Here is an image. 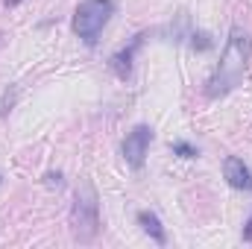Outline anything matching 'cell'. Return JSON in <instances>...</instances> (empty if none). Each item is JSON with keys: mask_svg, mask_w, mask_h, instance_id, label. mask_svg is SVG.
<instances>
[{"mask_svg": "<svg viewBox=\"0 0 252 249\" xmlns=\"http://www.w3.org/2000/svg\"><path fill=\"white\" fill-rule=\"evenodd\" d=\"M250 59H252L250 32L241 30V27H232L229 30V38H226V47L220 53V62H217L214 73L205 82V97L208 100H220L229 91H235L244 82V73L250 67Z\"/></svg>", "mask_w": 252, "mask_h": 249, "instance_id": "6da1fadb", "label": "cell"}, {"mask_svg": "<svg viewBox=\"0 0 252 249\" xmlns=\"http://www.w3.org/2000/svg\"><path fill=\"white\" fill-rule=\"evenodd\" d=\"M70 232L79 244H91L100 232V196L88 179H79L70 205Z\"/></svg>", "mask_w": 252, "mask_h": 249, "instance_id": "7a4b0ae2", "label": "cell"}, {"mask_svg": "<svg viewBox=\"0 0 252 249\" xmlns=\"http://www.w3.org/2000/svg\"><path fill=\"white\" fill-rule=\"evenodd\" d=\"M115 15V0H82L73 12V21H70V30L73 35H79L88 47L97 44L100 32L106 30V24L112 21Z\"/></svg>", "mask_w": 252, "mask_h": 249, "instance_id": "3957f363", "label": "cell"}, {"mask_svg": "<svg viewBox=\"0 0 252 249\" xmlns=\"http://www.w3.org/2000/svg\"><path fill=\"white\" fill-rule=\"evenodd\" d=\"M15 103H18V85H9L3 91V97H0V118H9V112L15 109Z\"/></svg>", "mask_w": 252, "mask_h": 249, "instance_id": "9c48e42d", "label": "cell"}, {"mask_svg": "<svg viewBox=\"0 0 252 249\" xmlns=\"http://www.w3.org/2000/svg\"><path fill=\"white\" fill-rule=\"evenodd\" d=\"M244 241H250L252 244V217L247 220V226H244Z\"/></svg>", "mask_w": 252, "mask_h": 249, "instance_id": "7c38bea8", "label": "cell"}, {"mask_svg": "<svg viewBox=\"0 0 252 249\" xmlns=\"http://www.w3.org/2000/svg\"><path fill=\"white\" fill-rule=\"evenodd\" d=\"M144 38H147V32H138L124 50H118V53L109 59V67H112V73H115L118 79H129V76H132V62H135V53L141 50Z\"/></svg>", "mask_w": 252, "mask_h": 249, "instance_id": "5b68a950", "label": "cell"}, {"mask_svg": "<svg viewBox=\"0 0 252 249\" xmlns=\"http://www.w3.org/2000/svg\"><path fill=\"white\" fill-rule=\"evenodd\" d=\"M44 185L47 187H62L64 185V176L59 170H50V173H44Z\"/></svg>", "mask_w": 252, "mask_h": 249, "instance_id": "8fae6325", "label": "cell"}, {"mask_svg": "<svg viewBox=\"0 0 252 249\" xmlns=\"http://www.w3.org/2000/svg\"><path fill=\"white\" fill-rule=\"evenodd\" d=\"M138 226H141V232L153 244H158V247L167 244V232H164V226H161V220H158L156 211H138Z\"/></svg>", "mask_w": 252, "mask_h": 249, "instance_id": "52a82bcc", "label": "cell"}, {"mask_svg": "<svg viewBox=\"0 0 252 249\" xmlns=\"http://www.w3.org/2000/svg\"><path fill=\"white\" fill-rule=\"evenodd\" d=\"M150 144H153V129H150L147 124H138L132 132H126L124 144H121V153H124L126 167L141 170V167H144V161H147Z\"/></svg>", "mask_w": 252, "mask_h": 249, "instance_id": "277c9868", "label": "cell"}, {"mask_svg": "<svg viewBox=\"0 0 252 249\" xmlns=\"http://www.w3.org/2000/svg\"><path fill=\"white\" fill-rule=\"evenodd\" d=\"M170 150H173V156H179V158H196V156H199V150H196L193 144H188V141H173Z\"/></svg>", "mask_w": 252, "mask_h": 249, "instance_id": "30bf717a", "label": "cell"}, {"mask_svg": "<svg viewBox=\"0 0 252 249\" xmlns=\"http://www.w3.org/2000/svg\"><path fill=\"white\" fill-rule=\"evenodd\" d=\"M18 3H21V0H3V6H6V9H12V6H18Z\"/></svg>", "mask_w": 252, "mask_h": 249, "instance_id": "4fadbf2b", "label": "cell"}, {"mask_svg": "<svg viewBox=\"0 0 252 249\" xmlns=\"http://www.w3.org/2000/svg\"><path fill=\"white\" fill-rule=\"evenodd\" d=\"M223 176H226L229 187H235V190H250L252 187L250 167H247L244 158H238V156H226V158H223Z\"/></svg>", "mask_w": 252, "mask_h": 249, "instance_id": "8992f818", "label": "cell"}, {"mask_svg": "<svg viewBox=\"0 0 252 249\" xmlns=\"http://www.w3.org/2000/svg\"><path fill=\"white\" fill-rule=\"evenodd\" d=\"M190 47L196 53H208V50H214V35L205 30H196V32H190Z\"/></svg>", "mask_w": 252, "mask_h": 249, "instance_id": "ba28073f", "label": "cell"}]
</instances>
